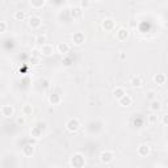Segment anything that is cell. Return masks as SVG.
Masks as SVG:
<instances>
[{
	"mask_svg": "<svg viewBox=\"0 0 168 168\" xmlns=\"http://www.w3.org/2000/svg\"><path fill=\"white\" fill-rule=\"evenodd\" d=\"M66 127H67L70 131H76L80 127L79 120H78V118H71V120H69V122L66 124Z\"/></svg>",
	"mask_w": 168,
	"mask_h": 168,
	"instance_id": "obj_1",
	"label": "cell"
},
{
	"mask_svg": "<svg viewBox=\"0 0 168 168\" xmlns=\"http://www.w3.org/2000/svg\"><path fill=\"white\" fill-rule=\"evenodd\" d=\"M71 164L75 168H82L84 164V158H82V155H75L71 159Z\"/></svg>",
	"mask_w": 168,
	"mask_h": 168,
	"instance_id": "obj_2",
	"label": "cell"
},
{
	"mask_svg": "<svg viewBox=\"0 0 168 168\" xmlns=\"http://www.w3.org/2000/svg\"><path fill=\"white\" fill-rule=\"evenodd\" d=\"M41 24H42V20L38 16H32L29 18V25H30L32 29H38V28L41 26Z\"/></svg>",
	"mask_w": 168,
	"mask_h": 168,
	"instance_id": "obj_3",
	"label": "cell"
},
{
	"mask_svg": "<svg viewBox=\"0 0 168 168\" xmlns=\"http://www.w3.org/2000/svg\"><path fill=\"white\" fill-rule=\"evenodd\" d=\"M100 158H101V160H103L104 163H110L114 158V154L112 151H103L101 155H100Z\"/></svg>",
	"mask_w": 168,
	"mask_h": 168,
	"instance_id": "obj_4",
	"label": "cell"
},
{
	"mask_svg": "<svg viewBox=\"0 0 168 168\" xmlns=\"http://www.w3.org/2000/svg\"><path fill=\"white\" fill-rule=\"evenodd\" d=\"M0 112H1V116L11 117L14 113V109H13V106L12 105H3L1 106V109H0Z\"/></svg>",
	"mask_w": 168,
	"mask_h": 168,
	"instance_id": "obj_5",
	"label": "cell"
},
{
	"mask_svg": "<svg viewBox=\"0 0 168 168\" xmlns=\"http://www.w3.org/2000/svg\"><path fill=\"white\" fill-rule=\"evenodd\" d=\"M41 53H42V55H46V57L51 55L53 53H54V47H53V45H49V43L42 45Z\"/></svg>",
	"mask_w": 168,
	"mask_h": 168,
	"instance_id": "obj_6",
	"label": "cell"
},
{
	"mask_svg": "<svg viewBox=\"0 0 168 168\" xmlns=\"http://www.w3.org/2000/svg\"><path fill=\"white\" fill-rule=\"evenodd\" d=\"M72 42L75 45H82L84 42V34H83L82 32H78L72 36Z\"/></svg>",
	"mask_w": 168,
	"mask_h": 168,
	"instance_id": "obj_7",
	"label": "cell"
},
{
	"mask_svg": "<svg viewBox=\"0 0 168 168\" xmlns=\"http://www.w3.org/2000/svg\"><path fill=\"white\" fill-rule=\"evenodd\" d=\"M114 26H116V22H114L112 18H106V20H104L103 22V28L105 29V30H113Z\"/></svg>",
	"mask_w": 168,
	"mask_h": 168,
	"instance_id": "obj_8",
	"label": "cell"
},
{
	"mask_svg": "<svg viewBox=\"0 0 168 168\" xmlns=\"http://www.w3.org/2000/svg\"><path fill=\"white\" fill-rule=\"evenodd\" d=\"M148 152H150V147H148L147 144H141L138 147V154L141 155V156H146V155H148Z\"/></svg>",
	"mask_w": 168,
	"mask_h": 168,
	"instance_id": "obj_9",
	"label": "cell"
},
{
	"mask_svg": "<svg viewBox=\"0 0 168 168\" xmlns=\"http://www.w3.org/2000/svg\"><path fill=\"white\" fill-rule=\"evenodd\" d=\"M118 103H120V105H122V106H129L131 104V97L129 96V95H125V96H122L120 100H118Z\"/></svg>",
	"mask_w": 168,
	"mask_h": 168,
	"instance_id": "obj_10",
	"label": "cell"
},
{
	"mask_svg": "<svg viewBox=\"0 0 168 168\" xmlns=\"http://www.w3.org/2000/svg\"><path fill=\"white\" fill-rule=\"evenodd\" d=\"M113 93H114V97H116V99H118V100H120L122 96H125V95H126V93H125V91H124V88H121V87H117V88L113 91Z\"/></svg>",
	"mask_w": 168,
	"mask_h": 168,
	"instance_id": "obj_11",
	"label": "cell"
},
{
	"mask_svg": "<svg viewBox=\"0 0 168 168\" xmlns=\"http://www.w3.org/2000/svg\"><path fill=\"white\" fill-rule=\"evenodd\" d=\"M22 152H24L25 156H30V155L34 152V147H33V146H30V144H26V146L22 148Z\"/></svg>",
	"mask_w": 168,
	"mask_h": 168,
	"instance_id": "obj_12",
	"label": "cell"
},
{
	"mask_svg": "<svg viewBox=\"0 0 168 168\" xmlns=\"http://www.w3.org/2000/svg\"><path fill=\"white\" fill-rule=\"evenodd\" d=\"M70 46L67 43H59L58 46H57V50H58V53H61V54H63V53H67L69 51Z\"/></svg>",
	"mask_w": 168,
	"mask_h": 168,
	"instance_id": "obj_13",
	"label": "cell"
},
{
	"mask_svg": "<svg viewBox=\"0 0 168 168\" xmlns=\"http://www.w3.org/2000/svg\"><path fill=\"white\" fill-rule=\"evenodd\" d=\"M130 84H131V86H134V87H141L142 86L141 78H139V76H133L131 80H130Z\"/></svg>",
	"mask_w": 168,
	"mask_h": 168,
	"instance_id": "obj_14",
	"label": "cell"
},
{
	"mask_svg": "<svg viewBox=\"0 0 168 168\" xmlns=\"http://www.w3.org/2000/svg\"><path fill=\"white\" fill-rule=\"evenodd\" d=\"M150 108H151V110H152V112H158V110L161 108L160 101H158V100H154V101L151 103V106H150Z\"/></svg>",
	"mask_w": 168,
	"mask_h": 168,
	"instance_id": "obj_15",
	"label": "cell"
},
{
	"mask_svg": "<svg viewBox=\"0 0 168 168\" xmlns=\"http://www.w3.org/2000/svg\"><path fill=\"white\" fill-rule=\"evenodd\" d=\"M154 82L156 83V84H163V83L165 82V76L163 75V74H158V75L154 76Z\"/></svg>",
	"mask_w": 168,
	"mask_h": 168,
	"instance_id": "obj_16",
	"label": "cell"
},
{
	"mask_svg": "<svg viewBox=\"0 0 168 168\" xmlns=\"http://www.w3.org/2000/svg\"><path fill=\"white\" fill-rule=\"evenodd\" d=\"M21 112H22V116H29V114H32V112H33V108H32V105H24L22 109H21Z\"/></svg>",
	"mask_w": 168,
	"mask_h": 168,
	"instance_id": "obj_17",
	"label": "cell"
},
{
	"mask_svg": "<svg viewBox=\"0 0 168 168\" xmlns=\"http://www.w3.org/2000/svg\"><path fill=\"white\" fill-rule=\"evenodd\" d=\"M13 17L16 18V20H18V21L24 20L25 18V12L24 11H16V12L13 13Z\"/></svg>",
	"mask_w": 168,
	"mask_h": 168,
	"instance_id": "obj_18",
	"label": "cell"
},
{
	"mask_svg": "<svg viewBox=\"0 0 168 168\" xmlns=\"http://www.w3.org/2000/svg\"><path fill=\"white\" fill-rule=\"evenodd\" d=\"M117 36H118L120 40H126L127 38V30L125 29V28H122V29H120V30L117 32Z\"/></svg>",
	"mask_w": 168,
	"mask_h": 168,
	"instance_id": "obj_19",
	"label": "cell"
},
{
	"mask_svg": "<svg viewBox=\"0 0 168 168\" xmlns=\"http://www.w3.org/2000/svg\"><path fill=\"white\" fill-rule=\"evenodd\" d=\"M36 42L40 45H45L46 43V36L45 34H38L37 38H36Z\"/></svg>",
	"mask_w": 168,
	"mask_h": 168,
	"instance_id": "obj_20",
	"label": "cell"
},
{
	"mask_svg": "<svg viewBox=\"0 0 168 168\" xmlns=\"http://www.w3.org/2000/svg\"><path fill=\"white\" fill-rule=\"evenodd\" d=\"M30 5L32 8H41L45 5V1L43 0H41V1H30Z\"/></svg>",
	"mask_w": 168,
	"mask_h": 168,
	"instance_id": "obj_21",
	"label": "cell"
},
{
	"mask_svg": "<svg viewBox=\"0 0 168 168\" xmlns=\"http://www.w3.org/2000/svg\"><path fill=\"white\" fill-rule=\"evenodd\" d=\"M59 101H61V97H59V95H51L50 96V103L54 105V104H58Z\"/></svg>",
	"mask_w": 168,
	"mask_h": 168,
	"instance_id": "obj_22",
	"label": "cell"
},
{
	"mask_svg": "<svg viewBox=\"0 0 168 168\" xmlns=\"http://www.w3.org/2000/svg\"><path fill=\"white\" fill-rule=\"evenodd\" d=\"M5 29H7V24H5L4 21H0V33L5 32Z\"/></svg>",
	"mask_w": 168,
	"mask_h": 168,
	"instance_id": "obj_23",
	"label": "cell"
},
{
	"mask_svg": "<svg viewBox=\"0 0 168 168\" xmlns=\"http://www.w3.org/2000/svg\"><path fill=\"white\" fill-rule=\"evenodd\" d=\"M80 8H74V9H72V16H75V17H78V16H79L80 14Z\"/></svg>",
	"mask_w": 168,
	"mask_h": 168,
	"instance_id": "obj_24",
	"label": "cell"
},
{
	"mask_svg": "<svg viewBox=\"0 0 168 168\" xmlns=\"http://www.w3.org/2000/svg\"><path fill=\"white\" fill-rule=\"evenodd\" d=\"M148 120H150V124H155V122L158 121V117L155 116V114H151V116H150V118H148Z\"/></svg>",
	"mask_w": 168,
	"mask_h": 168,
	"instance_id": "obj_25",
	"label": "cell"
},
{
	"mask_svg": "<svg viewBox=\"0 0 168 168\" xmlns=\"http://www.w3.org/2000/svg\"><path fill=\"white\" fill-rule=\"evenodd\" d=\"M24 122H25V121H24V118H22V117H18V118H17V124H21V125H22Z\"/></svg>",
	"mask_w": 168,
	"mask_h": 168,
	"instance_id": "obj_26",
	"label": "cell"
},
{
	"mask_svg": "<svg viewBox=\"0 0 168 168\" xmlns=\"http://www.w3.org/2000/svg\"><path fill=\"white\" fill-rule=\"evenodd\" d=\"M163 122H164V124H167V116H164V118H163Z\"/></svg>",
	"mask_w": 168,
	"mask_h": 168,
	"instance_id": "obj_27",
	"label": "cell"
}]
</instances>
